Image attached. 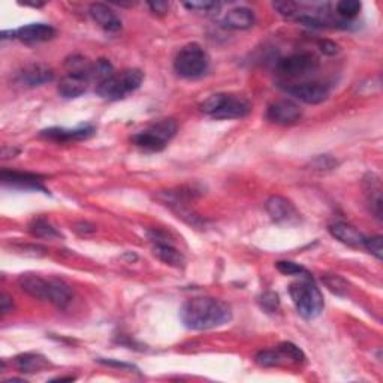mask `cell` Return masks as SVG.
<instances>
[{
	"instance_id": "cell-30",
	"label": "cell",
	"mask_w": 383,
	"mask_h": 383,
	"mask_svg": "<svg viewBox=\"0 0 383 383\" xmlns=\"http://www.w3.org/2000/svg\"><path fill=\"white\" fill-rule=\"evenodd\" d=\"M257 303H259L261 309L265 313H276L280 309V297L276 292H271V290H266V292L261 294L257 298Z\"/></svg>"
},
{
	"instance_id": "cell-40",
	"label": "cell",
	"mask_w": 383,
	"mask_h": 383,
	"mask_svg": "<svg viewBox=\"0 0 383 383\" xmlns=\"http://www.w3.org/2000/svg\"><path fill=\"white\" fill-rule=\"evenodd\" d=\"M73 380H75V378L69 376V378H56L51 382H73Z\"/></svg>"
},
{
	"instance_id": "cell-1",
	"label": "cell",
	"mask_w": 383,
	"mask_h": 383,
	"mask_svg": "<svg viewBox=\"0 0 383 383\" xmlns=\"http://www.w3.org/2000/svg\"><path fill=\"white\" fill-rule=\"evenodd\" d=\"M180 319L187 329L207 331L231 322L232 309L219 298L196 297L181 305Z\"/></svg>"
},
{
	"instance_id": "cell-15",
	"label": "cell",
	"mask_w": 383,
	"mask_h": 383,
	"mask_svg": "<svg viewBox=\"0 0 383 383\" xmlns=\"http://www.w3.org/2000/svg\"><path fill=\"white\" fill-rule=\"evenodd\" d=\"M95 133V128L86 124L75 129H65V128H49L40 132V135L47 139L57 141V143H69V141H81L87 139Z\"/></svg>"
},
{
	"instance_id": "cell-39",
	"label": "cell",
	"mask_w": 383,
	"mask_h": 383,
	"mask_svg": "<svg viewBox=\"0 0 383 383\" xmlns=\"http://www.w3.org/2000/svg\"><path fill=\"white\" fill-rule=\"evenodd\" d=\"M14 310V303H12V299L8 297V295H2V299H0V312H2V314H8V313H11Z\"/></svg>"
},
{
	"instance_id": "cell-8",
	"label": "cell",
	"mask_w": 383,
	"mask_h": 383,
	"mask_svg": "<svg viewBox=\"0 0 383 383\" xmlns=\"http://www.w3.org/2000/svg\"><path fill=\"white\" fill-rule=\"evenodd\" d=\"M319 69V59L313 53H295L280 59L276 71L283 78H303Z\"/></svg>"
},
{
	"instance_id": "cell-26",
	"label": "cell",
	"mask_w": 383,
	"mask_h": 383,
	"mask_svg": "<svg viewBox=\"0 0 383 383\" xmlns=\"http://www.w3.org/2000/svg\"><path fill=\"white\" fill-rule=\"evenodd\" d=\"M361 8L362 5L361 2H358V0H341V2L336 5V11L340 16V20L349 23L361 12Z\"/></svg>"
},
{
	"instance_id": "cell-33",
	"label": "cell",
	"mask_w": 383,
	"mask_h": 383,
	"mask_svg": "<svg viewBox=\"0 0 383 383\" xmlns=\"http://www.w3.org/2000/svg\"><path fill=\"white\" fill-rule=\"evenodd\" d=\"M274 10H276L280 15L285 16L288 20H294L295 14L298 12V3L295 2H276L272 3Z\"/></svg>"
},
{
	"instance_id": "cell-13",
	"label": "cell",
	"mask_w": 383,
	"mask_h": 383,
	"mask_svg": "<svg viewBox=\"0 0 383 383\" xmlns=\"http://www.w3.org/2000/svg\"><path fill=\"white\" fill-rule=\"evenodd\" d=\"M0 178H2L5 186L24 190H43L44 194H47V189L43 186V178L36 176V174L3 170L2 174H0Z\"/></svg>"
},
{
	"instance_id": "cell-37",
	"label": "cell",
	"mask_w": 383,
	"mask_h": 383,
	"mask_svg": "<svg viewBox=\"0 0 383 383\" xmlns=\"http://www.w3.org/2000/svg\"><path fill=\"white\" fill-rule=\"evenodd\" d=\"M148 8L152 10V12L157 15H165L170 11V3L168 2H150Z\"/></svg>"
},
{
	"instance_id": "cell-25",
	"label": "cell",
	"mask_w": 383,
	"mask_h": 383,
	"mask_svg": "<svg viewBox=\"0 0 383 383\" xmlns=\"http://www.w3.org/2000/svg\"><path fill=\"white\" fill-rule=\"evenodd\" d=\"M255 361L261 367H279V365L289 362L279 349L277 351H261L259 353H256Z\"/></svg>"
},
{
	"instance_id": "cell-6",
	"label": "cell",
	"mask_w": 383,
	"mask_h": 383,
	"mask_svg": "<svg viewBox=\"0 0 383 383\" xmlns=\"http://www.w3.org/2000/svg\"><path fill=\"white\" fill-rule=\"evenodd\" d=\"M177 133V123L171 119L156 121L132 137V143L147 152H161Z\"/></svg>"
},
{
	"instance_id": "cell-19",
	"label": "cell",
	"mask_w": 383,
	"mask_h": 383,
	"mask_svg": "<svg viewBox=\"0 0 383 383\" xmlns=\"http://www.w3.org/2000/svg\"><path fill=\"white\" fill-rule=\"evenodd\" d=\"M20 78L26 86L38 87L51 82L54 80V72L45 65H30L21 71Z\"/></svg>"
},
{
	"instance_id": "cell-16",
	"label": "cell",
	"mask_w": 383,
	"mask_h": 383,
	"mask_svg": "<svg viewBox=\"0 0 383 383\" xmlns=\"http://www.w3.org/2000/svg\"><path fill=\"white\" fill-rule=\"evenodd\" d=\"M328 229H329V234L336 240H338L340 243L355 248L364 247L365 237L356 228H353L352 224L345 222H334L329 224Z\"/></svg>"
},
{
	"instance_id": "cell-27",
	"label": "cell",
	"mask_w": 383,
	"mask_h": 383,
	"mask_svg": "<svg viewBox=\"0 0 383 383\" xmlns=\"http://www.w3.org/2000/svg\"><path fill=\"white\" fill-rule=\"evenodd\" d=\"M322 281L325 283L332 294L345 297L347 294V281L341 279L337 274H327V276H322Z\"/></svg>"
},
{
	"instance_id": "cell-7",
	"label": "cell",
	"mask_w": 383,
	"mask_h": 383,
	"mask_svg": "<svg viewBox=\"0 0 383 383\" xmlns=\"http://www.w3.org/2000/svg\"><path fill=\"white\" fill-rule=\"evenodd\" d=\"M210 59L205 49L199 44L183 47L174 60V69L183 78H199L208 71Z\"/></svg>"
},
{
	"instance_id": "cell-31",
	"label": "cell",
	"mask_w": 383,
	"mask_h": 383,
	"mask_svg": "<svg viewBox=\"0 0 383 383\" xmlns=\"http://www.w3.org/2000/svg\"><path fill=\"white\" fill-rule=\"evenodd\" d=\"M276 268L281 272L285 274V276H299V277H305V276H312V274L307 271L304 266L298 265L295 262H290V261H279L276 264Z\"/></svg>"
},
{
	"instance_id": "cell-29",
	"label": "cell",
	"mask_w": 383,
	"mask_h": 383,
	"mask_svg": "<svg viewBox=\"0 0 383 383\" xmlns=\"http://www.w3.org/2000/svg\"><path fill=\"white\" fill-rule=\"evenodd\" d=\"M277 349L283 355H285V358H286L289 362L299 364V362H304L305 361L304 352L297 345L290 343V341H285V343H280Z\"/></svg>"
},
{
	"instance_id": "cell-34",
	"label": "cell",
	"mask_w": 383,
	"mask_h": 383,
	"mask_svg": "<svg viewBox=\"0 0 383 383\" xmlns=\"http://www.w3.org/2000/svg\"><path fill=\"white\" fill-rule=\"evenodd\" d=\"M313 170H318V171H328V170H334L337 166V162L332 159L331 156H319L316 157L313 161Z\"/></svg>"
},
{
	"instance_id": "cell-38",
	"label": "cell",
	"mask_w": 383,
	"mask_h": 383,
	"mask_svg": "<svg viewBox=\"0 0 383 383\" xmlns=\"http://www.w3.org/2000/svg\"><path fill=\"white\" fill-rule=\"evenodd\" d=\"M319 47L322 51L328 56H332L338 51V45L336 43H332V40L325 39V40H322V43H319Z\"/></svg>"
},
{
	"instance_id": "cell-36",
	"label": "cell",
	"mask_w": 383,
	"mask_h": 383,
	"mask_svg": "<svg viewBox=\"0 0 383 383\" xmlns=\"http://www.w3.org/2000/svg\"><path fill=\"white\" fill-rule=\"evenodd\" d=\"M73 231L78 232L80 235H89V234H95L96 228L87 222H78L73 224Z\"/></svg>"
},
{
	"instance_id": "cell-32",
	"label": "cell",
	"mask_w": 383,
	"mask_h": 383,
	"mask_svg": "<svg viewBox=\"0 0 383 383\" xmlns=\"http://www.w3.org/2000/svg\"><path fill=\"white\" fill-rule=\"evenodd\" d=\"M364 248H367V251L373 255L376 256L378 259L380 261L383 257V246H382V237L376 235V237H365L364 240Z\"/></svg>"
},
{
	"instance_id": "cell-35",
	"label": "cell",
	"mask_w": 383,
	"mask_h": 383,
	"mask_svg": "<svg viewBox=\"0 0 383 383\" xmlns=\"http://www.w3.org/2000/svg\"><path fill=\"white\" fill-rule=\"evenodd\" d=\"M97 362H101L104 365H108V367H117L121 370H126V371H138V367H135L133 364H128V362H119L115 360H104V358H99Z\"/></svg>"
},
{
	"instance_id": "cell-12",
	"label": "cell",
	"mask_w": 383,
	"mask_h": 383,
	"mask_svg": "<svg viewBox=\"0 0 383 383\" xmlns=\"http://www.w3.org/2000/svg\"><path fill=\"white\" fill-rule=\"evenodd\" d=\"M11 35L12 38L20 39L24 44H39L53 39L56 36V29L53 26H49V24L33 23L16 30H12Z\"/></svg>"
},
{
	"instance_id": "cell-23",
	"label": "cell",
	"mask_w": 383,
	"mask_h": 383,
	"mask_svg": "<svg viewBox=\"0 0 383 383\" xmlns=\"http://www.w3.org/2000/svg\"><path fill=\"white\" fill-rule=\"evenodd\" d=\"M29 232L33 237L45 238V240H57L62 238V234L57 231L51 223L44 218H36L29 223Z\"/></svg>"
},
{
	"instance_id": "cell-5",
	"label": "cell",
	"mask_w": 383,
	"mask_h": 383,
	"mask_svg": "<svg viewBox=\"0 0 383 383\" xmlns=\"http://www.w3.org/2000/svg\"><path fill=\"white\" fill-rule=\"evenodd\" d=\"M144 81V72L139 69H124L96 86V93L106 101H120L138 90Z\"/></svg>"
},
{
	"instance_id": "cell-17",
	"label": "cell",
	"mask_w": 383,
	"mask_h": 383,
	"mask_svg": "<svg viewBox=\"0 0 383 383\" xmlns=\"http://www.w3.org/2000/svg\"><path fill=\"white\" fill-rule=\"evenodd\" d=\"M89 84V78L82 77V75L68 73L60 80L59 86H57V91H59V95L65 99H75L86 93Z\"/></svg>"
},
{
	"instance_id": "cell-18",
	"label": "cell",
	"mask_w": 383,
	"mask_h": 383,
	"mask_svg": "<svg viewBox=\"0 0 383 383\" xmlns=\"http://www.w3.org/2000/svg\"><path fill=\"white\" fill-rule=\"evenodd\" d=\"M222 24H223V27L231 29V30L251 29L255 24L253 11L244 6L235 8V10H231L229 12L224 14Z\"/></svg>"
},
{
	"instance_id": "cell-11",
	"label": "cell",
	"mask_w": 383,
	"mask_h": 383,
	"mask_svg": "<svg viewBox=\"0 0 383 383\" xmlns=\"http://www.w3.org/2000/svg\"><path fill=\"white\" fill-rule=\"evenodd\" d=\"M303 111L299 105H297L292 101L283 99V101H277L268 106L266 110V119L271 123L281 124V126H288V124H294L299 119H301Z\"/></svg>"
},
{
	"instance_id": "cell-14",
	"label": "cell",
	"mask_w": 383,
	"mask_h": 383,
	"mask_svg": "<svg viewBox=\"0 0 383 383\" xmlns=\"http://www.w3.org/2000/svg\"><path fill=\"white\" fill-rule=\"evenodd\" d=\"M89 14L99 27L105 32L115 33L121 29V20L110 6L105 3H91L89 8Z\"/></svg>"
},
{
	"instance_id": "cell-22",
	"label": "cell",
	"mask_w": 383,
	"mask_h": 383,
	"mask_svg": "<svg viewBox=\"0 0 383 383\" xmlns=\"http://www.w3.org/2000/svg\"><path fill=\"white\" fill-rule=\"evenodd\" d=\"M153 253L157 259H161L166 265L176 266V268H183L186 264L185 256L177 247H174L172 243H154Z\"/></svg>"
},
{
	"instance_id": "cell-21",
	"label": "cell",
	"mask_w": 383,
	"mask_h": 383,
	"mask_svg": "<svg viewBox=\"0 0 383 383\" xmlns=\"http://www.w3.org/2000/svg\"><path fill=\"white\" fill-rule=\"evenodd\" d=\"M365 190H367L369 205L371 213L374 214V218L382 220V213H383L382 185H380V178L376 176V174H369V177L365 178Z\"/></svg>"
},
{
	"instance_id": "cell-28",
	"label": "cell",
	"mask_w": 383,
	"mask_h": 383,
	"mask_svg": "<svg viewBox=\"0 0 383 383\" xmlns=\"http://www.w3.org/2000/svg\"><path fill=\"white\" fill-rule=\"evenodd\" d=\"M185 8H187L192 12H199L205 15H214L219 14L222 5L218 2H208V0H198V2H187L185 3Z\"/></svg>"
},
{
	"instance_id": "cell-4",
	"label": "cell",
	"mask_w": 383,
	"mask_h": 383,
	"mask_svg": "<svg viewBox=\"0 0 383 383\" xmlns=\"http://www.w3.org/2000/svg\"><path fill=\"white\" fill-rule=\"evenodd\" d=\"M289 295L292 298V303L297 307V312L304 319H314L323 310V295L316 286L312 276L301 277L289 286Z\"/></svg>"
},
{
	"instance_id": "cell-9",
	"label": "cell",
	"mask_w": 383,
	"mask_h": 383,
	"mask_svg": "<svg viewBox=\"0 0 383 383\" xmlns=\"http://www.w3.org/2000/svg\"><path fill=\"white\" fill-rule=\"evenodd\" d=\"M265 208L266 211H268L270 218L279 224L292 227V224H297L301 220V214H299L295 205L283 196H271L268 201L265 202Z\"/></svg>"
},
{
	"instance_id": "cell-20",
	"label": "cell",
	"mask_w": 383,
	"mask_h": 383,
	"mask_svg": "<svg viewBox=\"0 0 383 383\" xmlns=\"http://www.w3.org/2000/svg\"><path fill=\"white\" fill-rule=\"evenodd\" d=\"M49 361L39 353H21L14 358V367L21 373H40L49 367Z\"/></svg>"
},
{
	"instance_id": "cell-3",
	"label": "cell",
	"mask_w": 383,
	"mask_h": 383,
	"mask_svg": "<svg viewBox=\"0 0 383 383\" xmlns=\"http://www.w3.org/2000/svg\"><path fill=\"white\" fill-rule=\"evenodd\" d=\"M201 110L216 120H234L248 115L252 111V104L240 95L216 93L205 99L201 104Z\"/></svg>"
},
{
	"instance_id": "cell-2",
	"label": "cell",
	"mask_w": 383,
	"mask_h": 383,
	"mask_svg": "<svg viewBox=\"0 0 383 383\" xmlns=\"http://www.w3.org/2000/svg\"><path fill=\"white\" fill-rule=\"evenodd\" d=\"M19 286L38 301L49 303L66 309L72 301V289L68 283L56 277H43L35 272H24L19 277Z\"/></svg>"
},
{
	"instance_id": "cell-24",
	"label": "cell",
	"mask_w": 383,
	"mask_h": 383,
	"mask_svg": "<svg viewBox=\"0 0 383 383\" xmlns=\"http://www.w3.org/2000/svg\"><path fill=\"white\" fill-rule=\"evenodd\" d=\"M114 73V66L106 59H97L96 62H93V66H91V81L96 82V86L113 77Z\"/></svg>"
},
{
	"instance_id": "cell-10",
	"label": "cell",
	"mask_w": 383,
	"mask_h": 383,
	"mask_svg": "<svg viewBox=\"0 0 383 383\" xmlns=\"http://www.w3.org/2000/svg\"><path fill=\"white\" fill-rule=\"evenodd\" d=\"M283 89L290 96L310 105H318L323 102L329 95L328 87L321 84V82H298V84H290Z\"/></svg>"
}]
</instances>
